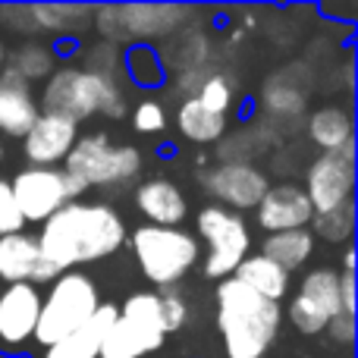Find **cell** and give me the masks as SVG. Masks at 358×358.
<instances>
[{
	"label": "cell",
	"instance_id": "obj_1",
	"mask_svg": "<svg viewBox=\"0 0 358 358\" xmlns=\"http://www.w3.org/2000/svg\"><path fill=\"white\" fill-rule=\"evenodd\" d=\"M35 239L41 264L31 283H54L60 273L73 267L120 252L126 242V223L110 204L66 201L54 217L41 223V233Z\"/></svg>",
	"mask_w": 358,
	"mask_h": 358
},
{
	"label": "cell",
	"instance_id": "obj_2",
	"mask_svg": "<svg viewBox=\"0 0 358 358\" xmlns=\"http://www.w3.org/2000/svg\"><path fill=\"white\" fill-rule=\"evenodd\" d=\"M217 330L227 358H264L277 340L280 305L227 277L217 286Z\"/></svg>",
	"mask_w": 358,
	"mask_h": 358
},
{
	"label": "cell",
	"instance_id": "obj_3",
	"mask_svg": "<svg viewBox=\"0 0 358 358\" xmlns=\"http://www.w3.org/2000/svg\"><path fill=\"white\" fill-rule=\"evenodd\" d=\"M101 308V292L94 280L82 271H66L50 283L48 296L41 299V311H38L35 324V343L38 349H48L69 336L73 330L85 327Z\"/></svg>",
	"mask_w": 358,
	"mask_h": 358
},
{
	"label": "cell",
	"instance_id": "obj_4",
	"mask_svg": "<svg viewBox=\"0 0 358 358\" xmlns=\"http://www.w3.org/2000/svg\"><path fill=\"white\" fill-rule=\"evenodd\" d=\"M126 101L117 82L107 73L94 69H57L44 85V113H60L73 123L88 120L94 113L123 117Z\"/></svg>",
	"mask_w": 358,
	"mask_h": 358
},
{
	"label": "cell",
	"instance_id": "obj_5",
	"mask_svg": "<svg viewBox=\"0 0 358 358\" xmlns=\"http://www.w3.org/2000/svg\"><path fill=\"white\" fill-rule=\"evenodd\" d=\"M129 245L142 267L145 280H151L161 289L176 286L201 258V245L192 233L179 227H138L132 229Z\"/></svg>",
	"mask_w": 358,
	"mask_h": 358
},
{
	"label": "cell",
	"instance_id": "obj_6",
	"mask_svg": "<svg viewBox=\"0 0 358 358\" xmlns=\"http://www.w3.org/2000/svg\"><path fill=\"white\" fill-rule=\"evenodd\" d=\"M167 327L157 292H132L101 340L98 358H148L164 349Z\"/></svg>",
	"mask_w": 358,
	"mask_h": 358
},
{
	"label": "cell",
	"instance_id": "obj_7",
	"mask_svg": "<svg viewBox=\"0 0 358 358\" xmlns=\"http://www.w3.org/2000/svg\"><path fill=\"white\" fill-rule=\"evenodd\" d=\"M142 170V155L132 145H113L104 132L79 136L73 151L63 161V173L73 176L82 189L92 185H120L129 182Z\"/></svg>",
	"mask_w": 358,
	"mask_h": 358
},
{
	"label": "cell",
	"instance_id": "obj_8",
	"mask_svg": "<svg viewBox=\"0 0 358 358\" xmlns=\"http://www.w3.org/2000/svg\"><path fill=\"white\" fill-rule=\"evenodd\" d=\"M198 236L208 242V258L201 264L208 280H227L252 252V233L245 220L220 204H204L198 210Z\"/></svg>",
	"mask_w": 358,
	"mask_h": 358
},
{
	"label": "cell",
	"instance_id": "obj_9",
	"mask_svg": "<svg viewBox=\"0 0 358 358\" xmlns=\"http://www.w3.org/2000/svg\"><path fill=\"white\" fill-rule=\"evenodd\" d=\"M10 192H13V201H16L25 223H44L66 201H79V195L85 189H82L73 176L63 173V170L29 167L13 176Z\"/></svg>",
	"mask_w": 358,
	"mask_h": 358
},
{
	"label": "cell",
	"instance_id": "obj_10",
	"mask_svg": "<svg viewBox=\"0 0 358 358\" xmlns=\"http://www.w3.org/2000/svg\"><path fill=\"white\" fill-rule=\"evenodd\" d=\"M336 315H343L340 305V273L330 267H317L308 271L299 283V292L289 302V321L299 334L317 336L327 330V324Z\"/></svg>",
	"mask_w": 358,
	"mask_h": 358
},
{
	"label": "cell",
	"instance_id": "obj_11",
	"mask_svg": "<svg viewBox=\"0 0 358 358\" xmlns=\"http://www.w3.org/2000/svg\"><path fill=\"white\" fill-rule=\"evenodd\" d=\"M355 189V145L349 142L343 151H324L315 157L305 173V195L315 214H327L352 201Z\"/></svg>",
	"mask_w": 358,
	"mask_h": 358
},
{
	"label": "cell",
	"instance_id": "obj_12",
	"mask_svg": "<svg viewBox=\"0 0 358 358\" xmlns=\"http://www.w3.org/2000/svg\"><path fill=\"white\" fill-rule=\"evenodd\" d=\"M41 311V292L35 283H10L0 292V352L19 355L31 346Z\"/></svg>",
	"mask_w": 358,
	"mask_h": 358
},
{
	"label": "cell",
	"instance_id": "obj_13",
	"mask_svg": "<svg viewBox=\"0 0 358 358\" xmlns=\"http://www.w3.org/2000/svg\"><path fill=\"white\" fill-rule=\"evenodd\" d=\"M76 138H79V123L60 117V113H38V120L22 138V151L31 161V167L57 170V164H63L73 151Z\"/></svg>",
	"mask_w": 358,
	"mask_h": 358
},
{
	"label": "cell",
	"instance_id": "obj_14",
	"mask_svg": "<svg viewBox=\"0 0 358 358\" xmlns=\"http://www.w3.org/2000/svg\"><path fill=\"white\" fill-rule=\"evenodd\" d=\"M201 182L217 201H223L220 208L233 210V214L236 210L258 208L264 192L271 189L267 176L261 173L258 167H252V164H223V167L204 173Z\"/></svg>",
	"mask_w": 358,
	"mask_h": 358
},
{
	"label": "cell",
	"instance_id": "obj_15",
	"mask_svg": "<svg viewBox=\"0 0 358 358\" xmlns=\"http://www.w3.org/2000/svg\"><path fill=\"white\" fill-rule=\"evenodd\" d=\"M255 214H258V227L267 229V236H271V233H286V229H308L315 210H311V201L302 185L283 182V185H271L264 192Z\"/></svg>",
	"mask_w": 358,
	"mask_h": 358
},
{
	"label": "cell",
	"instance_id": "obj_16",
	"mask_svg": "<svg viewBox=\"0 0 358 358\" xmlns=\"http://www.w3.org/2000/svg\"><path fill=\"white\" fill-rule=\"evenodd\" d=\"M38 120V101L31 85L19 79L10 66L0 69V132L10 138H25Z\"/></svg>",
	"mask_w": 358,
	"mask_h": 358
},
{
	"label": "cell",
	"instance_id": "obj_17",
	"mask_svg": "<svg viewBox=\"0 0 358 358\" xmlns=\"http://www.w3.org/2000/svg\"><path fill=\"white\" fill-rule=\"evenodd\" d=\"M117 305L113 302H101V308L94 311V317L85 324V327L73 330L69 336H63L60 343L41 349L35 358H98L101 355V340L110 330L113 317H117Z\"/></svg>",
	"mask_w": 358,
	"mask_h": 358
},
{
	"label": "cell",
	"instance_id": "obj_18",
	"mask_svg": "<svg viewBox=\"0 0 358 358\" xmlns=\"http://www.w3.org/2000/svg\"><path fill=\"white\" fill-rule=\"evenodd\" d=\"M136 208L151 227H179L185 220V195L170 179H145L136 189Z\"/></svg>",
	"mask_w": 358,
	"mask_h": 358
},
{
	"label": "cell",
	"instance_id": "obj_19",
	"mask_svg": "<svg viewBox=\"0 0 358 358\" xmlns=\"http://www.w3.org/2000/svg\"><path fill=\"white\" fill-rule=\"evenodd\" d=\"M38 264H41V252H38L35 236H29V233L0 236V280L6 286L31 283Z\"/></svg>",
	"mask_w": 358,
	"mask_h": 358
},
{
	"label": "cell",
	"instance_id": "obj_20",
	"mask_svg": "<svg viewBox=\"0 0 358 358\" xmlns=\"http://www.w3.org/2000/svg\"><path fill=\"white\" fill-rule=\"evenodd\" d=\"M233 277L273 305H280L286 299V292H289V273H286L280 264H273L271 258H264L261 252L248 255V258L233 271Z\"/></svg>",
	"mask_w": 358,
	"mask_h": 358
},
{
	"label": "cell",
	"instance_id": "obj_21",
	"mask_svg": "<svg viewBox=\"0 0 358 358\" xmlns=\"http://www.w3.org/2000/svg\"><path fill=\"white\" fill-rule=\"evenodd\" d=\"M308 136L317 148L324 151H343L352 142V113L340 104L317 107L308 117Z\"/></svg>",
	"mask_w": 358,
	"mask_h": 358
},
{
	"label": "cell",
	"instance_id": "obj_22",
	"mask_svg": "<svg viewBox=\"0 0 358 358\" xmlns=\"http://www.w3.org/2000/svg\"><path fill=\"white\" fill-rule=\"evenodd\" d=\"M261 255L271 258L273 264H280L286 273L299 271L308 264V258L315 255V236L311 229H286V233H271L261 245Z\"/></svg>",
	"mask_w": 358,
	"mask_h": 358
},
{
	"label": "cell",
	"instance_id": "obj_23",
	"mask_svg": "<svg viewBox=\"0 0 358 358\" xmlns=\"http://www.w3.org/2000/svg\"><path fill=\"white\" fill-rule=\"evenodd\" d=\"M176 126H179V132H182L189 142L208 145V142H217V138L223 136V129H227V117L208 110V107H204L201 101L192 94L189 101H182V104H179Z\"/></svg>",
	"mask_w": 358,
	"mask_h": 358
},
{
	"label": "cell",
	"instance_id": "obj_24",
	"mask_svg": "<svg viewBox=\"0 0 358 358\" xmlns=\"http://www.w3.org/2000/svg\"><path fill=\"white\" fill-rule=\"evenodd\" d=\"M311 227H315V233L327 242H346L349 236H352V227H355L352 201L343 204V208H336V210H327V214H315L311 217Z\"/></svg>",
	"mask_w": 358,
	"mask_h": 358
},
{
	"label": "cell",
	"instance_id": "obj_25",
	"mask_svg": "<svg viewBox=\"0 0 358 358\" xmlns=\"http://www.w3.org/2000/svg\"><path fill=\"white\" fill-rule=\"evenodd\" d=\"M6 66L13 69V73L19 76V79H25L31 85L35 79H44V76H50V66H54V60H50V50L48 48H38V44H29V48H22L13 60H6Z\"/></svg>",
	"mask_w": 358,
	"mask_h": 358
},
{
	"label": "cell",
	"instance_id": "obj_26",
	"mask_svg": "<svg viewBox=\"0 0 358 358\" xmlns=\"http://www.w3.org/2000/svg\"><path fill=\"white\" fill-rule=\"evenodd\" d=\"M126 66H129V73L136 76V82H142V85H157V82L164 79L161 60H157V54L151 48H132L129 54H126Z\"/></svg>",
	"mask_w": 358,
	"mask_h": 358
},
{
	"label": "cell",
	"instance_id": "obj_27",
	"mask_svg": "<svg viewBox=\"0 0 358 358\" xmlns=\"http://www.w3.org/2000/svg\"><path fill=\"white\" fill-rule=\"evenodd\" d=\"M195 98L201 101L208 110L220 113V117H227L229 104H233V92H229V82L223 79V76H210V79H204Z\"/></svg>",
	"mask_w": 358,
	"mask_h": 358
},
{
	"label": "cell",
	"instance_id": "obj_28",
	"mask_svg": "<svg viewBox=\"0 0 358 358\" xmlns=\"http://www.w3.org/2000/svg\"><path fill=\"white\" fill-rule=\"evenodd\" d=\"M157 299H161V315H164V327H167V334L182 330L185 321H189V305H185V299L176 296V292H170V289L157 292Z\"/></svg>",
	"mask_w": 358,
	"mask_h": 358
},
{
	"label": "cell",
	"instance_id": "obj_29",
	"mask_svg": "<svg viewBox=\"0 0 358 358\" xmlns=\"http://www.w3.org/2000/svg\"><path fill=\"white\" fill-rule=\"evenodd\" d=\"M132 126H136L138 132H145V136H151V132H164V126H167V113H164V107L157 104V101H142V104L136 107V113H132Z\"/></svg>",
	"mask_w": 358,
	"mask_h": 358
},
{
	"label": "cell",
	"instance_id": "obj_30",
	"mask_svg": "<svg viewBox=\"0 0 358 358\" xmlns=\"http://www.w3.org/2000/svg\"><path fill=\"white\" fill-rule=\"evenodd\" d=\"M25 220L19 214L16 201H13V192H10V182L0 179V236H13V233H22Z\"/></svg>",
	"mask_w": 358,
	"mask_h": 358
},
{
	"label": "cell",
	"instance_id": "obj_31",
	"mask_svg": "<svg viewBox=\"0 0 358 358\" xmlns=\"http://www.w3.org/2000/svg\"><path fill=\"white\" fill-rule=\"evenodd\" d=\"M327 334H330V340L343 343V346H352V340H355V315H336L334 321L327 324Z\"/></svg>",
	"mask_w": 358,
	"mask_h": 358
},
{
	"label": "cell",
	"instance_id": "obj_32",
	"mask_svg": "<svg viewBox=\"0 0 358 358\" xmlns=\"http://www.w3.org/2000/svg\"><path fill=\"white\" fill-rule=\"evenodd\" d=\"M340 305L343 315H355V273H340Z\"/></svg>",
	"mask_w": 358,
	"mask_h": 358
},
{
	"label": "cell",
	"instance_id": "obj_33",
	"mask_svg": "<svg viewBox=\"0 0 358 358\" xmlns=\"http://www.w3.org/2000/svg\"><path fill=\"white\" fill-rule=\"evenodd\" d=\"M343 267H346L343 273H355V252L352 248H346V255H343Z\"/></svg>",
	"mask_w": 358,
	"mask_h": 358
},
{
	"label": "cell",
	"instance_id": "obj_34",
	"mask_svg": "<svg viewBox=\"0 0 358 358\" xmlns=\"http://www.w3.org/2000/svg\"><path fill=\"white\" fill-rule=\"evenodd\" d=\"M6 66V50H3V44H0V69Z\"/></svg>",
	"mask_w": 358,
	"mask_h": 358
},
{
	"label": "cell",
	"instance_id": "obj_35",
	"mask_svg": "<svg viewBox=\"0 0 358 358\" xmlns=\"http://www.w3.org/2000/svg\"><path fill=\"white\" fill-rule=\"evenodd\" d=\"M0 155H3V151H0Z\"/></svg>",
	"mask_w": 358,
	"mask_h": 358
},
{
	"label": "cell",
	"instance_id": "obj_36",
	"mask_svg": "<svg viewBox=\"0 0 358 358\" xmlns=\"http://www.w3.org/2000/svg\"><path fill=\"white\" fill-rule=\"evenodd\" d=\"M305 358H308V355H305Z\"/></svg>",
	"mask_w": 358,
	"mask_h": 358
}]
</instances>
